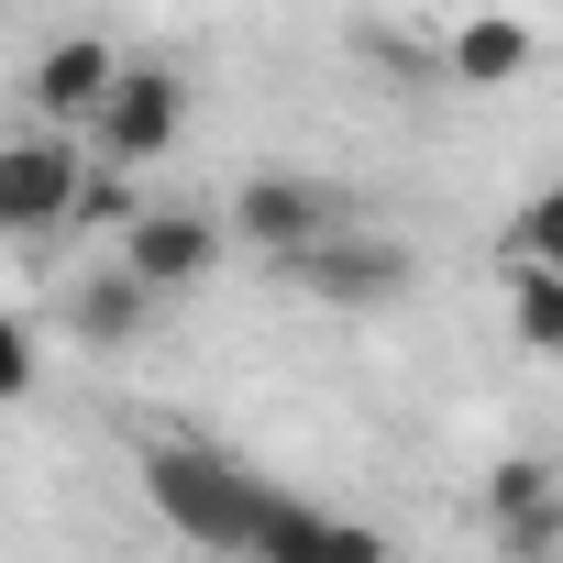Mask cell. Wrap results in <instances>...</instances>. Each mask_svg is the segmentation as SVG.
<instances>
[{"label": "cell", "mask_w": 563, "mask_h": 563, "mask_svg": "<svg viewBox=\"0 0 563 563\" xmlns=\"http://www.w3.org/2000/svg\"><path fill=\"white\" fill-rule=\"evenodd\" d=\"M144 508H155L177 541H199V552L243 563L254 508H265V475H254V464H232V453H210V442H144Z\"/></svg>", "instance_id": "cell-1"}, {"label": "cell", "mask_w": 563, "mask_h": 563, "mask_svg": "<svg viewBox=\"0 0 563 563\" xmlns=\"http://www.w3.org/2000/svg\"><path fill=\"white\" fill-rule=\"evenodd\" d=\"M321 232H343V199H332L321 177H299V166H265V177H243V188L221 199V243H232V254H265V265L310 254Z\"/></svg>", "instance_id": "cell-2"}, {"label": "cell", "mask_w": 563, "mask_h": 563, "mask_svg": "<svg viewBox=\"0 0 563 563\" xmlns=\"http://www.w3.org/2000/svg\"><path fill=\"white\" fill-rule=\"evenodd\" d=\"M276 276H299L321 310H387V299L420 288V254H409L398 232H321L310 254H288Z\"/></svg>", "instance_id": "cell-3"}, {"label": "cell", "mask_w": 563, "mask_h": 563, "mask_svg": "<svg viewBox=\"0 0 563 563\" xmlns=\"http://www.w3.org/2000/svg\"><path fill=\"white\" fill-rule=\"evenodd\" d=\"M177 133H188V78H177V67H133V56H122L111 100L89 111V144H100V166H111V177H133V166L177 155Z\"/></svg>", "instance_id": "cell-4"}, {"label": "cell", "mask_w": 563, "mask_h": 563, "mask_svg": "<svg viewBox=\"0 0 563 563\" xmlns=\"http://www.w3.org/2000/svg\"><path fill=\"white\" fill-rule=\"evenodd\" d=\"M232 243H221V210H188V199H144L133 221H122V276L144 299H177V288H199V276L221 265Z\"/></svg>", "instance_id": "cell-5"}, {"label": "cell", "mask_w": 563, "mask_h": 563, "mask_svg": "<svg viewBox=\"0 0 563 563\" xmlns=\"http://www.w3.org/2000/svg\"><path fill=\"white\" fill-rule=\"evenodd\" d=\"M78 144L67 133H23V144H0V243H45V232H67V210H78Z\"/></svg>", "instance_id": "cell-6"}, {"label": "cell", "mask_w": 563, "mask_h": 563, "mask_svg": "<svg viewBox=\"0 0 563 563\" xmlns=\"http://www.w3.org/2000/svg\"><path fill=\"white\" fill-rule=\"evenodd\" d=\"M243 563H398V552H387V530H365V519H332L321 497H288V486H265Z\"/></svg>", "instance_id": "cell-7"}, {"label": "cell", "mask_w": 563, "mask_h": 563, "mask_svg": "<svg viewBox=\"0 0 563 563\" xmlns=\"http://www.w3.org/2000/svg\"><path fill=\"white\" fill-rule=\"evenodd\" d=\"M111 78H122V45H111V34H56V45L34 56V122H45V133L89 122V111L111 100Z\"/></svg>", "instance_id": "cell-8"}, {"label": "cell", "mask_w": 563, "mask_h": 563, "mask_svg": "<svg viewBox=\"0 0 563 563\" xmlns=\"http://www.w3.org/2000/svg\"><path fill=\"white\" fill-rule=\"evenodd\" d=\"M486 519L508 530L519 563H541V552L563 541V486H552V464H541V453H508V464L486 475Z\"/></svg>", "instance_id": "cell-9"}, {"label": "cell", "mask_w": 563, "mask_h": 563, "mask_svg": "<svg viewBox=\"0 0 563 563\" xmlns=\"http://www.w3.org/2000/svg\"><path fill=\"white\" fill-rule=\"evenodd\" d=\"M442 67H453L464 89H519V78L541 67V34H530L519 12H464L453 45H442Z\"/></svg>", "instance_id": "cell-10"}, {"label": "cell", "mask_w": 563, "mask_h": 563, "mask_svg": "<svg viewBox=\"0 0 563 563\" xmlns=\"http://www.w3.org/2000/svg\"><path fill=\"white\" fill-rule=\"evenodd\" d=\"M144 321H155V299L133 288L122 265H100V276H78V288H67V332H78L89 354H111V343H133Z\"/></svg>", "instance_id": "cell-11"}, {"label": "cell", "mask_w": 563, "mask_h": 563, "mask_svg": "<svg viewBox=\"0 0 563 563\" xmlns=\"http://www.w3.org/2000/svg\"><path fill=\"white\" fill-rule=\"evenodd\" d=\"M508 332H519V354L563 343V265H508Z\"/></svg>", "instance_id": "cell-12"}, {"label": "cell", "mask_w": 563, "mask_h": 563, "mask_svg": "<svg viewBox=\"0 0 563 563\" xmlns=\"http://www.w3.org/2000/svg\"><path fill=\"white\" fill-rule=\"evenodd\" d=\"M508 265H563V199L552 188L508 210Z\"/></svg>", "instance_id": "cell-13"}, {"label": "cell", "mask_w": 563, "mask_h": 563, "mask_svg": "<svg viewBox=\"0 0 563 563\" xmlns=\"http://www.w3.org/2000/svg\"><path fill=\"white\" fill-rule=\"evenodd\" d=\"M12 398H34V321L0 310V409H12Z\"/></svg>", "instance_id": "cell-14"}, {"label": "cell", "mask_w": 563, "mask_h": 563, "mask_svg": "<svg viewBox=\"0 0 563 563\" xmlns=\"http://www.w3.org/2000/svg\"><path fill=\"white\" fill-rule=\"evenodd\" d=\"M144 199H133V177H78V210L67 221H133Z\"/></svg>", "instance_id": "cell-15"}]
</instances>
